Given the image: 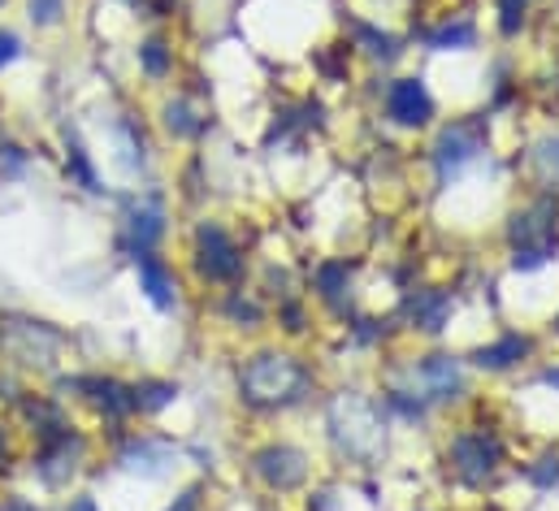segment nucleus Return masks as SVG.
<instances>
[{"label": "nucleus", "mask_w": 559, "mask_h": 511, "mask_svg": "<svg viewBox=\"0 0 559 511\" xmlns=\"http://www.w3.org/2000/svg\"><path fill=\"white\" fill-rule=\"evenodd\" d=\"M235 390L252 412H286L312 394V365L290 347H257L243 356Z\"/></svg>", "instance_id": "1"}, {"label": "nucleus", "mask_w": 559, "mask_h": 511, "mask_svg": "<svg viewBox=\"0 0 559 511\" xmlns=\"http://www.w3.org/2000/svg\"><path fill=\"white\" fill-rule=\"evenodd\" d=\"M386 425L391 416L382 399H369L365 390H338L330 399L325 429H330L334 451L352 464H378L386 455Z\"/></svg>", "instance_id": "2"}, {"label": "nucleus", "mask_w": 559, "mask_h": 511, "mask_svg": "<svg viewBox=\"0 0 559 511\" xmlns=\"http://www.w3.org/2000/svg\"><path fill=\"white\" fill-rule=\"evenodd\" d=\"M508 252L521 277H534L559 255V191H538L508 217Z\"/></svg>", "instance_id": "3"}, {"label": "nucleus", "mask_w": 559, "mask_h": 511, "mask_svg": "<svg viewBox=\"0 0 559 511\" xmlns=\"http://www.w3.org/2000/svg\"><path fill=\"white\" fill-rule=\"evenodd\" d=\"M66 352H70V334L57 330L52 321L22 317V312L0 317V360H4V369H17V373H61Z\"/></svg>", "instance_id": "4"}, {"label": "nucleus", "mask_w": 559, "mask_h": 511, "mask_svg": "<svg viewBox=\"0 0 559 511\" xmlns=\"http://www.w3.org/2000/svg\"><path fill=\"white\" fill-rule=\"evenodd\" d=\"M187 264L200 286H239L248 273V248L222 217H200L191 226Z\"/></svg>", "instance_id": "5"}, {"label": "nucleus", "mask_w": 559, "mask_h": 511, "mask_svg": "<svg viewBox=\"0 0 559 511\" xmlns=\"http://www.w3.org/2000/svg\"><path fill=\"white\" fill-rule=\"evenodd\" d=\"M386 390H404V394L420 399L425 407H447L460 394H468V373H464V360L460 356H451V352H425V356H413L408 365H400V373L391 378Z\"/></svg>", "instance_id": "6"}, {"label": "nucleus", "mask_w": 559, "mask_h": 511, "mask_svg": "<svg viewBox=\"0 0 559 511\" xmlns=\"http://www.w3.org/2000/svg\"><path fill=\"white\" fill-rule=\"evenodd\" d=\"M481 156H486V122L481 118H451V122H442V127L433 130L429 152H425L438 191L460 182Z\"/></svg>", "instance_id": "7"}, {"label": "nucleus", "mask_w": 559, "mask_h": 511, "mask_svg": "<svg viewBox=\"0 0 559 511\" xmlns=\"http://www.w3.org/2000/svg\"><path fill=\"white\" fill-rule=\"evenodd\" d=\"M114 464L127 482L165 486L187 468V451L174 438H160V433H122V442L114 451Z\"/></svg>", "instance_id": "8"}, {"label": "nucleus", "mask_w": 559, "mask_h": 511, "mask_svg": "<svg viewBox=\"0 0 559 511\" xmlns=\"http://www.w3.org/2000/svg\"><path fill=\"white\" fill-rule=\"evenodd\" d=\"M503 460H508L503 438H499L495 429H486V425H464V429H455V433L447 438V468H451L464 486H473V490L490 486V482L499 477Z\"/></svg>", "instance_id": "9"}, {"label": "nucleus", "mask_w": 559, "mask_h": 511, "mask_svg": "<svg viewBox=\"0 0 559 511\" xmlns=\"http://www.w3.org/2000/svg\"><path fill=\"white\" fill-rule=\"evenodd\" d=\"M248 473L270 490V495H299L312 482V455L290 442V438H270L248 455Z\"/></svg>", "instance_id": "10"}, {"label": "nucleus", "mask_w": 559, "mask_h": 511, "mask_svg": "<svg viewBox=\"0 0 559 511\" xmlns=\"http://www.w3.org/2000/svg\"><path fill=\"white\" fill-rule=\"evenodd\" d=\"M169 239V204L165 195L156 191H143L135 200H127V213L118 222V243L122 252L131 255H147V252H160Z\"/></svg>", "instance_id": "11"}, {"label": "nucleus", "mask_w": 559, "mask_h": 511, "mask_svg": "<svg viewBox=\"0 0 559 511\" xmlns=\"http://www.w3.org/2000/svg\"><path fill=\"white\" fill-rule=\"evenodd\" d=\"M382 114L400 130H429L438 118V96L425 74H400L382 87Z\"/></svg>", "instance_id": "12"}, {"label": "nucleus", "mask_w": 559, "mask_h": 511, "mask_svg": "<svg viewBox=\"0 0 559 511\" xmlns=\"http://www.w3.org/2000/svg\"><path fill=\"white\" fill-rule=\"evenodd\" d=\"M92 447H87V433L83 429H70L61 433L57 442H44L31 451V473L44 490H70V482L83 473Z\"/></svg>", "instance_id": "13"}, {"label": "nucleus", "mask_w": 559, "mask_h": 511, "mask_svg": "<svg viewBox=\"0 0 559 511\" xmlns=\"http://www.w3.org/2000/svg\"><path fill=\"white\" fill-rule=\"evenodd\" d=\"M404 317L408 325L425 334V338H438L451 330V317H455V290L451 286H413L404 295Z\"/></svg>", "instance_id": "14"}, {"label": "nucleus", "mask_w": 559, "mask_h": 511, "mask_svg": "<svg viewBox=\"0 0 559 511\" xmlns=\"http://www.w3.org/2000/svg\"><path fill=\"white\" fill-rule=\"evenodd\" d=\"M135 286L140 295L156 308V312H174L182 304V282H178V269L165 252H147L135 255Z\"/></svg>", "instance_id": "15"}, {"label": "nucleus", "mask_w": 559, "mask_h": 511, "mask_svg": "<svg viewBox=\"0 0 559 511\" xmlns=\"http://www.w3.org/2000/svg\"><path fill=\"white\" fill-rule=\"evenodd\" d=\"M534 356V338L525 330H499L495 338H481L473 347V369L481 373H512Z\"/></svg>", "instance_id": "16"}, {"label": "nucleus", "mask_w": 559, "mask_h": 511, "mask_svg": "<svg viewBox=\"0 0 559 511\" xmlns=\"http://www.w3.org/2000/svg\"><path fill=\"white\" fill-rule=\"evenodd\" d=\"M312 295H317V304H325L334 312H347L352 308V295H356V264L347 255L317 260V269H312Z\"/></svg>", "instance_id": "17"}, {"label": "nucleus", "mask_w": 559, "mask_h": 511, "mask_svg": "<svg viewBox=\"0 0 559 511\" xmlns=\"http://www.w3.org/2000/svg\"><path fill=\"white\" fill-rule=\"evenodd\" d=\"M61 165H66V182L87 191V195H105V174H100V161L96 152L87 147V139L79 130H66V147H61Z\"/></svg>", "instance_id": "18"}, {"label": "nucleus", "mask_w": 559, "mask_h": 511, "mask_svg": "<svg viewBox=\"0 0 559 511\" xmlns=\"http://www.w3.org/2000/svg\"><path fill=\"white\" fill-rule=\"evenodd\" d=\"M477 35H481V31H477V17H468V13H442V22L420 35V44H425L429 52L464 57V52L477 48Z\"/></svg>", "instance_id": "19"}, {"label": "nucleus", "mask_w": 559, "mask_h": 511, "mask_svg": "<svg viewBox=\"0 0 559 511\" xmlns=\"http://www.w3.org/2000/svg\"><path fill=\"white\" fill-rule=\"evenodd\" d=\"M160 130L174 139V143H191L209 130V118L200 114V105L187 96V92H169L160 100Z\"/></svg>", "instance_id": "20"}, {"label": "nucleus", "mask_w": 559, "mask_h": 511, "mask_svg": "<svg viewBox=\"0 0 559 511\" xmlns=\"http://www.w3.org/2000/svg\"><path fill=\"white\" fill-rule=\"evenodd\" d=\"M222 325H230V330H257V325H265V299L257 290H248L243 282L239 286H226V295H222Z\"/></svg>", "instance_id": "21"}, {"label": "nucleus", "mask_w": 559, "mask_h": 511, "mask_svg": "<svg viewBox=\"0 0 559 511\" xmlns=\"http://www.w3.org/2000/svg\"><path fill=\"white\" fill-rule=\"evenodd\" d=\"M131 390H135V416H147V420L165 416L182 399V385L174 378H140V382H131Z\"/></svg>", "instance_id": "22"}, {"label": "nucleus", "mask_w": 559, "mask_h": 511, "mask_svg": "<svg viewBox=\"0 0 559 511\" xmlns=\"http://www.w3.org/2000/svg\"><path fill=\"white\" fill-rule=\"evenodd\" d=\"M174 61H178V52H174V39H165V35H143L135 44V66L147 83H165L174 74Z\"/></svg>", "instance_id": "23"}, {"label": "nucleus", "mask_w": 559, "mask_h": 511, "mask_svg": "<svg viewBox=\"0 0 559 511\" xmlns=\"http://www.w3.org/2000/svg\"><path fill=\"white\" fill-rule=\"evenodd\" d=\"M22 460H26V433L17 420L0 416V482L13 477L22 468Z\"/></svg>", "instance_id": "24"}, {"label": "nucleus", "mask_w": 559, "mask_h": 511, "mask_svg": "<svg viewBox=\"0 0 559 511\" xmlns=\"http://www.w3.org/2000/svg\"><path fill=\"white\" fill-rule=\"evenodd\" d=\"M530 165H534L543 187L559 191V134H543L530 143Z\"/></svg>", "instance_id": "25"}, {"label": "nucleus", "mask_w": 559, "mask_h": 511, "mask_svg": "<svg viewBox=\"0 0 559 511\" xmlns=\"http://www.w3.org/2000/svg\"><path fill=\"white\" fill-rule=\"evenodd\" d=\"M26 22L35 31H57L70 22V0H26Z\"/></svg>", "instance_id": "26"}, {"label": "nucleus", "mask_w": 559, "mask_h": 511, "mask_svg": "<svg viewBox=\"0 0 559 511\" xmlns=\"http://www.w3.org/2000/svg\"><path fill=\"white\" fill-rule=\"evenodd\" d=\"M530 4H534V0H495V26H499L503 39H516V35L525 31Z\"/></svg>", "instance_id": "27"}, {"label": "nucleus", "mask_w": 559, "mask_h": 511, "mask_svg": "<svg viewBox=\"0 0 559 511\" xmlns=\"http://www.w3.org/2000/svg\"><path fill=\"white\" fill-rule=\"evenodd\" d=\"M31 169V152L22 143H0V182H17Z\"/></svg>", "instance_id": "28"}, {"label": "nucleus", "mask_w": 559, "mask_h": 511, "mask_svg": "<svg viewBox=\"0 0 559 511\" xmlns=\"http://www.w3.org/2000/svg\"><path fill=\"white\" fill-rule=\"evenodd\" d=\"M525 477L543 490V495H556L559 486V451H551V455H543V460H534L530 468H525Z\"/></svg>", "instance_id": "29"}, {"label": "nucleus", "mask_w": 559, "mask_h": 511, "mask_svg": "<svg viewBox=\"0 0 559 511\" xmlns=\"http://www.w3.org/2000/svg\"><path fill=\"white\" fill-rule=\"evenodd\" d=\"M22 52H26V39H22V31H13V26H0V74H9V70L22 61Z\"/></svg>", "instance_id": "30"}, {"label": "nucleus", "mask_w": 559, "mask_h": 511, "mask_svg": "<svg viewBox=\"0 0 559 511\" xmlns=\"http://www.w3.org/2000/svg\"><path fill=\"white\" fill-rule=\"evenodd\" d=\"M204 508V482H191V486H182L169 503H165V511H200Z\"/></svg>", "instance_id": "31"}, {"label": "nucleus", "mask_w": 559, "mask_h": 511, "mask_svg": "<svg viewBox=\"0 0 559 511\" xmlns=\"http://www.w3.org/2000/svg\"><path fill=\"white\" fill-rule=\"evenodd\" d=\"M61 511H105V503H100L92 490H79V495H70V499H66V508Z\"/></svg>", "instance_id": "32"}, {"label": "nucleus", "mask_w": 559, "mask_h": 511, "mask_svg": "<svg viewBox=\"0 0 559 511\" xmlns=\"http://www.w3.org/2000/svg\"><path fill=\"white\" fill-rule=\"evenodd\" d=\"M0 511H39V508H35L26 495H4V499H0Z\"/></svg>", "instance_id": "33"}, {"label": "nucleus", "mask_w": 559, "mask_h": 511, "mask_svg": "<svg viewBox=\"0 0 559 511\" xmlns=\"http://www.w3.org/2000/svg\"><path fill=\"white\" fill-rule=\"evenodd\" d=\"M551 330H556V334H559V312H556V321H551Z\"/></svg>", "instance_id": "34"}, {"label": "nucleus", "mask_w": 559, "mask_h": 511, "mask_svg": "<svg viewBox=\"0 0 559 511\" xmlns=\"http://www.w3.org/2000/svg\"><path fill=\"white\" fill-rule=\"evenodd\" d=\"M122 4H140V0H122Z\"/></svg>", "instance_id": "35"}]
</instances>
